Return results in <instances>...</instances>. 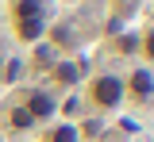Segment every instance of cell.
<instances>
[{"instance_id": "52a82bcc", "label": "cell", "mask_w": 154, "mask_h": 142, "mask_svg": "<svg viewBox=\"0 0 154 142\" xmlns=\"http://www.w3.org/2000/svg\"><path fill=\"white\" fill-rule=\"evenodd\" d=\"M8 123H12L16 131H31V127H35V119H31V111H27L23 104H19V108H12V115H8Z\"/></svg>"}, {"instance_id": "8992f818", "label": "cell", "mask_w": 154, "mask_h": 142, "mask_svg": "<svg viewBox=\"0 0 154 142\" xmlns=\"http://www.w3.org/2000/svg\"><path fill=\"white\" fill-rule=\"evenodd\" d=\"M54 81L58 84H77V81H81L77 61H58V65H54Z\"/></svg>"}, {"instance_id": "ba28073f", "label": "cell", "mask_w": 154, "mask_h": 142, "mask_svg": "<svg viewBox=\"0 0 154 142\" xmlns=\"http://www.w3.org/2000/svg\"><path fill=\"white\" fill-rule=\"evenodd\" d=\"M139 50H143V58L154 65V27H146V31L139 35Z\"/></svg>"}, {"instance_id": "9c48e42d", "label": "cell", "mask_w": 154, "mask_h": 142, "mask_svg": "<svg viewBox=\"0 0 154 142\" xmlns=\"http://www.w3.org/2000/svg\"><path fill=\"white\" fill-rule=\"evenodd\" d=\"M0 65H4V54H0Z\"/></svg>"}, {"instance_id": "277c9868", "label": "cell", "mask_w": 154, "mask_h": 142, "mask_svg": "<svg viewBox=\"0 0 154 142\" xmlns=\"http://www.w3.org/2000/svg\"><path fill=\"white\" fill-rule=\"evenodd\" d=\"M123 88H127V100H150L154 96V69L150 65H135L123 77Z\"/></svg>"}, {"instance_id": "6da1fadb", "label": "cell", "mask_w": 154, "mask_h": 142, "mask_svg": "<svg viewBox=\"0 0 154 142\" xmlns=\"http://www.w3.org/2000/svg\"><path fill=\"white\" fill-rule=\"evenodd\" d=\"M8 19H12L16 42L35 46L50 31V4L46 0H8Z\"/></svg>"}, {"instance_id": "3957f363", "label": "cell", "mask_w": 154, "mask_h": 142, "mask_svg": "<svg viewBox=\"0 0 154 142\" xmlns=\"http://www.w3.org/2000/svg\"><path fill=\"white\" fill-rule=\"evenodd\" d=\"M23 108L31 111V119L35 123H46L58 115V96L50 92V88H31L27 96H23Z\"/></svg>"}, {"instance_id": "5b68a950", "label": "cell", "mask_w": 154, "mask_h": 142, "mask_svg": "<svg viewBox=\"0 0 154 142\" xmlns=\"http://www.w3.org/2000/svg\"><path fill=\"white\" fill-rule=\"evenodd\" d=\"M46 142H81V127L69 119H62L54 131H46Z\"/></svg>"}, {"instance_id": "7a4b0ae2", "label": "cell", "mask_w": 154, "mask_h": 142, "mask_svg": "<svg viewBox=\"0 0 154 142\" xmlns=\"http://www.w3.org/2000/svg\"><path fill=\"white\" fill-rule=\"evenodd\" d=\"M85 100L96 111H119L127 104V88H123V73H112V69H100L85 81Z\"/></svg>"}]
</instances>
